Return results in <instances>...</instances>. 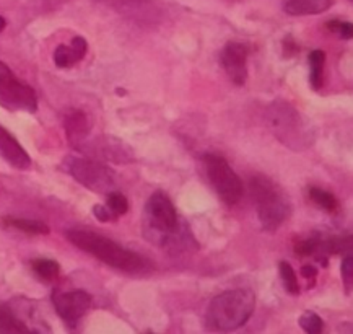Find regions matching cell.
<instances>
[{"instance_id":"obj_8","label":"cell","mask_w":353,"mask_h":334,"mask_svg":"<svg viewBox=\"0 0 353 334\" xmlns=\"http://www.w3.org/2000/svg\"><path fill=\"white\" fill-rule=\"evenodd\" d=\"M147 225L153 234L158 235V241L168 243L170 236H174L179 232L178 214L163 191H155L147 202Z\"/></svg>"},{"instance_id":"obj_3","label":"cell","mask_w":353,"mask_h":334,"mask_svg":"<svg viewBox=\"0 0 353 334\" xmlns=\"http://www.w3.org/2000/svg\"><path fill=\"white\" fill-rule=\"evenodd\" d=\"M266 122L277 140L291 151H306L315 144L312 126L288 101L277 100L269 104Z\"/></svg>"},{"instance_id":"obj_5","label":"cell","mask_w":353,"mask_h":334,"mask_svg":"<svg viewBox=\"0 0 353 334\" xmlns=\"http://www.w3.org/2000/svg\"><path fill=\"white\" fill-rule=\"evenodd\" d=\"M202 162H204L209 181L217 191L220 199L228 205L238 204L244 194V186L228 162L217 153H207Z\"/></svg>"},{"instance_id":"obj_25","label":"cell","mask_w":353,"mask_h":334,"mask_svg":"<svg viewBox=\"0 0 353 334\" xmlns=\"http://www.w3.org/2000/svg\"><path fill=\"white\" fill-rule=\"evenodd\" d=\"M328 30L343 39H353V23L350 21H339L330 20L328 23Z\"/></svg>"},{"instance_id":"obj_23","label":"cell","mask_w":353,"mask_h":334,"mask_svg":"<svg viewBox=\"0 0 353 334\" xmlns=\"http://www.w3.org/2000/svg\"><path fill=\"white\" fill-rule=\"evenodd\" d=\"M108 205L109 209H111V212L119 217V215H124L127 214V210H129V201H127V197L124 194H121V192L117 191H113L108 194Z\"/></svg>"},{"instance_id":"obj_12","label":"cell","mask_w":353,"mask_h":334,"mask_svg":"<svg viewBox=\"0 0 353 334\" xmlns=\"http://www.w3.org/2000/svg\"><path fill=\"white\" fill-rule=\"evenodd\" d=\"M44 329L26 322L12 307L0 305V334H47Z\"/></svg>"},{"instance_id":"obj_30","label":"cell","mask_w":353,"mask_h":334,"mask_svg":"<svg viewBox=\"0 0 353 334\" xmlns=\"http://www.w3.org/2000/svg\"><path fill=\"white\" fill-rule=\"evenodd\" d=\"M150 334H152V333H150Z\"/></svg>"},{"instance_id":"obj_16","label":"cell","mask_w":353,"mask_h":334,"mask_svg":"<svg viewBox=\"0 0 353 334\" xmlns=\"http://www.w3.org/2000/svg\"><path fill=\"white\" fill-rule=\"evenodd\" d=\"M334 5V0H288L285 3V12L293 16L319 15Z\"/></svg>"},{"instance_id":"obj_17","label":"cell","mask_w":353,"mask_h":334,"mask_svg":"<svg viewBox=\"0 0 353 334\" xmlns=\"http://www.w3.org/2000/svg\"><path fill=\"white\" fill-rule=\"evenodd\" d=\"M3 227L15 228V230L23 232L28 235H47L49 234V227L44 222L32 221V219H20V217H3Z\"/></svg>"},{"instance_id":"obj_6","label":"cell","mask_w":353,"mask_h":334,"mask_svg":"<svg viewBox=\"0 0 353 334\" xmlns=\"http://www.w3.org/2000/svg\"><path fill=\"white\" fill-rule=\"evenodd\" d=\"M0 107L8 111L34 113L38 96L28 83L19 80L7 64L0 60Z\"/></svg>"},{"instance_id":"obj_29","label":"cell","mask_w":353,"mask_h":334,"mask_svg":"<svg viewBox=\"0 0 353 334\" xmlns=\"http://www.w3.org/2000/svg\"><path fill=\"white\" fill-rule=\"evenodd\" d=\"M5 26H7L5 19H3V16H0V32H2V30L5 28Z\"/></svg>"},{"instance_id":"obj_21","label":"cell","mask_w":353,"mask_h":334,"mask_svg":"<svg viewBox=\"0 0 353 334\" xmlns=\"http://www.w3.org/2000/svg\"><path fill=\"white\" fill-rule=\"evenodd\" d=\"M279 269H280V276H282V280H284L286 292L291 293V296H298L299 293L298 278H297V272L293 271V267H291L290 263L280 261Z\"/></svg>"},{"instance_id":"obj_11","label":"cell","mask_w":353,"mask_h":334,"mask_svg":"<svg viewBox=\"0 0 353 334\" xmlns=\"http://www.w3.org/2000/svg\"><path fill=\"white\" fill-rule=\"evenodd\" d=\"M0 157L16 170H28L32 166V157L2 124H0Z\"/></svg>"},{"instance_id":"obj_24","label":"cell","mask_w":353,"mask_h":334,"mask_svg":"<svg viewBox=\"0 0 353 334\" xmlns=\"http://www.w3.org/2000/svg\"><path fill=\"white\" fill-rule=\"evenodd\" d=\"M341 274L343 280V289H345L347 296L353 292V254H347L342 259Z\"/></svg>"},{"instance_id":"obj_20","label":"cell","mask_w":353,"mask_h":334,"mask_svg":"<svg viewBox=\"0 0 353 334\" xmlns=\"http://www.w3.org/2000/svg\"><path fill=\"white\" fill-rule=\"evenodd\" d=\"M310 197L315 204L319 205L321 209L328 210V212H334V210L339 209V201L335 199L332 192L321 190V188H311Z\"/></svg>"},{"instance_id":"obj_1","label":"cell","mask_w":353,"mask_h":334,"mask_svg":"<svg viewBox=\"0 0 353 334\" xmlns=\"http://www.w3.org/2000/svg\"><path fill=\"white\" fill-rule=\"evenodd\" d=\"M67 240L77 246L78 249L85 252L101 263L108 265L113 269L122 272H144L150 267L147 259L140 256L124 246L117 245L116 241L106 238V236L88 230H69Z\"/></svg>"},{"instance_id":"obj_2","label":"cell","mask_w":353,"mask_h":334,"mask_svg":"<svg viewBox=\"0 0 353 334\" xmlns=\"http://www.w3.org/2000/svg\"><path fill=\"white\" fill-rule=\"evenodd\" d=\"M254 309L255 297L251 290H227L210 302L205 315L207 328L215 333L236 331L249 322Z\"/></svg>"},{"instance_id":"obj_18","label":"cell","mask_w":353,"mask_h":334,"mask_svg":"<svg viewBox=\"0 0 353 334\" xmlns=\"http://www.w3.org/2000/svg\"><path fill=\"white\" fill-rule=\"evenodd\" d=\"M308 59H310V67H311V76H310L311 87L315 90H321L322 85H324V64H326L324 51L315 49L312 52H310Z\"/></svg>"},{"instance_id":"obj_13","label":"cell","mask_w":353,"mask_h":334,"mask_svg":"<svg viewBox=\"0 0 353 334\" xmlns=\"http://www.w3.org/2000/svg\"><path fill=\"white\" fill-rule=\"evenodd\" d=\"M88 51V43L85 38L82 36H75L70 43V46H57V49L54 51V63L57 67L60 69H69L75 65L77 63L85 57Z\"/></svg>"},{"instance_id":"obj_14","label":"cell","mask_w":353,"mask_h":334,"mask_svg":"<svg viewBox=\"0 0 353 334\" xmlns=\"http://www.w3.org/2000/svg\"><path fill=\"white\" fill-rule=\"evenodd\" d=\"M64 126L67 137L72 144H80L90 133V122L87 114L80 109H69L64 116Z\"/></svg>"},{"instance_id":"obj_9","label":"cell","mask_w":353,"mask_h":334,"mask_svg":"<svg viewBox=\"0 0 353 334\" xmlns=\"http://www.w3.org/2000/svg\"><path fill=\"white\" fill-rule=\"evenodd\" d=\"M52 303H54L57 315L69 326H75L91 309V296L87 293L85 290H70V292L54 290Z\"/></svg>"},{"instance_id":"obj_15","label":"cell","mask_w":353,"mask_h":334,"mask_svg":"<svg viewBox=\"0 0 353 334\" xmlns=\"http://www.w3.org/2000/svg\"><path fill=\"white\" fill-rule=\"evenodd\" d=\"M312 254L316 256L324 258V254H341V256H347V254H353V235L352 236H332L324 241L315 240V252Z\"/></svg>"},{"instance_id":"obj_22","label":"cell","mask_w":353,"mask_h":334,"mask_svg":"<svg viewBox=\"0 0 353 334\" xmlns=\"http://www.w3.org/2000/svg\"><path fill=\"white\" fill-rule=\"evenodd\" d=\"M298 323L306 334H322V331H324V323H322L321 316L316 315L315 311H304L299 316Z\"/></svg>"},{"instance_id":"obj_26","label":"cell","mask_w":353,"mask_h":334,"mask_svg":"<svg viewBox=\"0 0 353 334\" xmlns=\"http://www.w3.org/2000/svg\"><path fill=\"white\" fill-rule=\"evenodd\" d=\"M93 214L100 222H109L116 217V215L111 212V209H109L108 205H103V204H96L93 208Z\"/></svg>"},{"instance_id":"obj_27","label":"cell","mask_w":353,"mask_h":334,"mask_svg":"<svg viewBox=\"0 0 353 334\" xmlns=\"http://www.w3.org/2000/svg\"><path fill=\"white\" fill-rule=\"evenodd\" d=\"M301 276H303V278L310 279V280H315V279H316V276H317L316 267H315V266H303V269H301Z\"/></svg>"},{"instance_id":"obj_19","label":"cell","mask_w":353,"mask_h":334,"mask_svg":"<svg viewBox=\"0 0 353 334\" xmlns=\"http://www.w3.org/2000/svg\"><path fill=\"white\" fill-rule=\"evenodd\" d=\"M32 269L39 279L46 280V282H52V280H56L60 274L59 263L47 258L34 259V261H32Z\"/></svg>"},{"instance_id":"obj_4","label":"cell","mask_w":353,"mask_h":334,"mask_svg":"<svg viewBox=\"0 0 353 334\" xmlns=\"http://www.w3.org/2000/svg\"><path fill=\"white\" fill-rule=\"evenodd\" d=\"M251 196L258 210L260 225L266 232L275 234L290 215V204L284 192L271 179L255 175L249 183Z\"/></svg>"},{"instance_id":"obj_10","label":"cell","mask_w":353,"mask_h":334,"mask_svg":"<svg viewBox=\"0 0 353 334\" xmlns=\"http://www.w3.org/2000/svg\"><path fill=\"white\" fill-rule=\"evenodd\" d=\"M248 47L241 43H228L222 51V65L227 70L229 80L235 85H244L246 78H248Z\"/></svg>"},{"instance_id":"obj_7","label":"cell","mask_w":353,"mask_h":334,"mask_svg":"<svg viewBox=\"0 0 353 334\" xmlns=\"http://www.w3.org/2000/svg\"><path fill=\"white\" fill-rule=\"evenodd\" d=\"M67 170L78 183L96 194H109L114 190V173L111 168L91 160V158L73 157L69 158Z\"/></svg>"},{"instance_id":"obj_28","label":"cell","mask_w":353,"mask_h":334,"mask_svg":"<svg viewBox=\"0 0 353 334\" xmlns=\"http://www.w3.org/2000/svg\"><path fill=\"white\" fill-rule=\"evenodd\" d=\"M337 333L339 334H353V323H350V322L342 323L341 326L337 328Z\"/></svg>"}]
</instances>
